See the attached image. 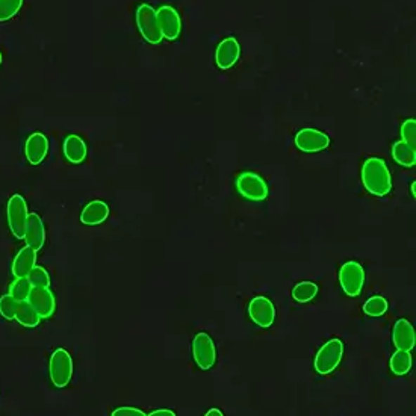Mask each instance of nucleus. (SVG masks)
<instances>
[{
  "mask_svg": "<svg viewBox=\"0 0 416 416\" xmlns=\"http://www.w3.org/2000/svg\"><path fill=\"white\" fill-rule=\"evenodd\" d=\"M362 183L375 197H386L392 191V176L388 165L380 157H368L362 165Z\"/></svg>",
  "mask_w": 416,
  "mask_h": 416,
  "instance_id": "1",
  "label": "nucleus"
},
{
  "mask_svg": "<svg viewBox=\"0 0 416 416\" xmlns=\"http://www.w3.org/2000/svg\"><path fill=\"white\" fill-rule=\"evenodd\" d=\"M136 26L138 31H140L141 37L145 39L148 44H161L164 39L160 23H157V15L156 9L147 4H141L136 8Z\"/></svg>",
  "mask_w": 416,
  "mask_h": 416,
  "instance_id": "2",
  "label": "nucleus"
},
{
  "mask_svg": "<svg viewBox=\"0 0 416 416\" xmlns=\"http://www.w3.org/2000/svg\"><path fill=\"white\" fill-rule=\"evenodd\" d=\"M73 359L64 349L53 351L51 362H48V375L55 388L63 389L72 382L73 377Z\"/></svg>",
  "mask_w": 416,
  "mask_h": 416,
  "instance_id": "3",
  "label": "nucleus"
},
{
  "mask_svg": "<svg viewBox=\"0 0 416 416\" xmlns=\"http://www.w3.org/2000/svg\"><path fill=\"white\" fill-rule=\"evenodd\" d=\"M342 356H344V342L341 339H330L329 342L321 346L318 354H316L315 363H313L315 371L321 375L333 372L341 363Z\"/></svg>",
  "mask_w": 416,
  "mask_h": 416,
  "instance_id": "4",
  "label": "nucleus"
},
{
  "mask_svg": "<svg viewBox=\"0 0 416 416\" xmlns=\"http://www.w3.org/2000/svg\"><path fill=\"white\" fill-rule=\"evenodd\" d=\"M236 191L240 193L244 199L252 202H264L270 194L268 185L262 179L259 174L247 171L238 176L236 179Z\"/></svg>",
  "mask_w": 416,
  "mask_h": 416,
  "instance_id": "5",
  "label": "nucleus"
},
{
  "mask_svg": "<svg viewBox=\"0 0 416 416\" xmlns=\"http://www.w3.org/2000/svg\"><path fill=\"white\" fill-rule=\"evenodd\" d=\"M27 204L25 199L20 194H14L8 200L6 206V216L9 230L17 238V240H25V230L27 223Z\"/></svg>",
  "mask_w": 416,
  "mask_h": 416,
  "instance_id": "6",
  "label": "nucleus"
},
{
  "mask_svg": "<svg viewBox=\"0 0 416 416\" xmlns=\"http://www.w3.org/2000/svg\"><path fill=\"white\" fill-rule=\"evenodd\" d=\"M339 283L342 291L349 297L360 295L365 285V270L359 262L350 261L341 266Z\"/></svg>",
  "mask_w": 416,
  "mask_h": 416,
  "instance_id": "7",
  "label": "nucleus"
},
{
  "mask_svg": "<svg viewBox=\"0 0 416 416\" xmlns=\"http://www.w3.org/2000/svg\"><path fill=\"white\" fill-rule=\"evenodd\" d=\"M193 358L200 370H211L216 362V349L207 333H197L193 341Z\"/></svg>",
  "mask_w": 416,
  "mask_h": 416,
  "instance_id": "8",
  "label": "nucleus"
},
{
  "mask_svg": "<svg viewBox=\"0 0 416 416\" xmlns=\"http://www.w3.org/2000/svg\"><path fill=\"white\" fill-rule=\"evenodd\" d=\"M162 37L168 41H176L182 35V18L177 9L170 5H162L156 11Z\"/></svg>",
  "mask_w": 416,
  "mask_h": 416,
  "instance_id": "9",
  "label": "nucleus"
},
{
  "mask_svg": "<svg viewBox=\"0 0 416 416\" xmlns=\"http://www.w3.org/2000/svg\"><path fill=\"white\" fill-rule=\"evenodd\" d=\"M330 136L318 129H301V131L295 135V145L299 147V150L304 153H316L325 150L330 145Z\"/></svg>",
  "mask_w": 416,
  "mask_h": 416,
  "instance_id": "10",
  "label": "nucleus"
},
{
  "mask_svg": "<svg viewBox=\"0 0 416 416\" xmlns=\"http://www.w3.org/2000/svg\"><path fill=\"white\" fill-rule=\"evenodd\" d=\"M241 46L235 37H227L216 46L215 51V64L220 70H230V68L240 61Z\"/></svg>",
  "mask_w": 416,
  "mask_h": 416,
  "instance_id": "11",
  "label": "nucleus"
},
{
  "mask_svg": "<svg viewBox=\"0 0 416 416\" xmlns=\"http://www.w3.org/2000/svg\"><path fill=\"white\" fill-rule=\"evenodd\" d=\"M249 315L256 325L270 329L275 320V308L266 297H254L249 306Z\"/></svg>",
  "mask_w": 416,
  "mask_h": 416,
  "instance_id": "12",
  "label": "nucleus"
},
{
  "mask_svg": "<svg viewBox=\"0 0 416 416\" xmlns=\"http://www.w3.org/2000/svg\"><path fill=\"white\" fill-rule=\"evenodd\" d=\"M29 304L37 311L41 318H51L56 309V301L48 288H32L27 297Z\"/></svg>",
  "mask_w": 416,
  "mask_h": 416,
  "instance_id": "13",
  "label": "nucleus"
},
{
  "mask_svg": "<svg viewBox=\"0 0 416 416\" xmlns=\"http://www.w3.org/2000/svg\"><path fill=\"white\" fill-rule=\"evenodd\" d=\"M48 153V140L44 134L35 132L26 140L25 156L29 164L38 165L41 164Z\"/></svg>",
  "mask_w": 416,
  "mask_h": 416,
  "instance_id": "14",
  "label": "nucleus"
},
{
  "mask_svg": "<svg viewBox=\"0 0 416 416\" xmlns=\"http://www.w3.org/2000/svg\"><path fill=\"white\" fill-rule=\"evenodd\" d=\"M25 241L29 247H32L35 252H39L44 247L46 242V230L41 216L38 214H29L26 230H25Z\"/></svg>",
  "mask_w": 416,
  "mask_h": 416,
  "instance_id": "15",
  "label": "nucleus"
},
{
  "mask_svg": "<svg viewBox=\"0 0 416 416\" xmlns=\"http://www.w3.org/2000/svg\"><path fill=\"white\" fill-rule=\"evenodd\" d=\"M392 341L397 350L412 351L415 349V329L408 320H398L394 325Z\"/></svg>",
  "mask_w": 416,
  "mask_h": 416,
  "instance_id": "16",
  "label": "nucleus"
},
{
  "mask_svg": "<svg viewBox=\"0 0 416 416\" xmlns=\"http://www.w3.org/2000/svg\"><path fill=\"white\" fill-rule=\"evenodd\" d=\"M37 265V252L32 247L26 245L25 249L18 252L15 259L13 262V275L15 279L20 277H27V274L32 271L34 266Z\"/></svg>",
  "mask_w": 416,
  "mask_h": 416,
  "instance_id": "17",
  "label": "nucleus"
},
{
  "mask_svg": "<svg viewBox=\"0 0 416 416\" xmlns=\"http://www.w3.org/2000/svg\"><path fill=\"white\" fill-rule=\"evenodd\" d=\"M109 216V206L102 200H94L88 203L81 214V221L85 226H97L106 221Z\"/></svg>",
  "mask_w": 416,
  "mask_h": 416,
  "instance_id": "18",
  "label": "nucleus"
},
{
  "mask_svg": "<svg viewBox=\"0 0 416 416\" xmlns=\"http://www.w3.org/2000/svg\"><path fill=\"white\" fill-rule=\"evenodd\" d=\"M64 155L70 162L81 164L88 155L86 143L77 135H68L64 141Z\"/></svg>",
  "mask_w": 416,
  "mask_h": 416,
  "instance_id": "19",
  "label": "nucleus"
},
{
  "mask_svg": "<svg viewBox=\"0 0 416 416\" xmlns=\"http://www.w3.org/2000/svg\"><path fill=\"white\" fill-rule=\"evenodd\" d=\"M392 156L400 165L412 168L416 164V147L405 144L403 140L392 145Z\"/></svg>",
  "mask_w": 416,
  "mask_h": 416,
  "instance_id": "20",
  "label": "nucleus"
},
{
  "mask_svg": "<svg viewBox=\"0 0 416 416\" xmlns=\"http://www.w3.org/2000/svg\"><path fill=\"white\" fill-rule=\"evenodd\" d=\"M15 321L23 325V327H29V329H34L41 321V316L37 313V311L32 308L31 304H29L27 300L25 301H20L18 303V309L15 313Z\"/></svg>",
  "mask_w": 416,
  "mask_h": 416,
  "instance_id": "21",
  "label": "nucleus"
},
{
  "mask_svg": "<svg viewBox=\"0 0 416 416\" xmlns=\"http://www.w3.org/2000/svg\"><path fill=\"white\" fill-rule=\"evenodd\" d=\"M412 353L398 350L392 354L391 358V371L395 375H405L412 370Z\"/></svg>",
  "mask_w": 416,
  "mask_h": 416,
  "instance_id": "22",
  "label": "nucleus"
},
{
  "mask_svg": "<svg viewBox=\"0 0 416 416\" xmlns=\"http://www.w3.org/2000/svg\"><path fill=\"white\" fill-rule=\"evenodd\" d=\"M316 294H318V286L312 282H301L299 285H295L292 290L294 300L299 303H308L313 300Z\"/></svg>",
  "mask_w": 416,
  "mask_h": 416,
  "instance_id": "23",
  "label": "nucleus"
},
{
  "mask_svg": "<svg viewBox=\"0 0 416 416\" xmlns=\"http://www.w3.org/2000/svg\"><path fill=\"white\" fill-rule=\"evenodd\" d=\"M388 300L383 299L380 295H375L371 297L370 300H366V303L363 304V312L370 316H382L388 312Z\"/></svg>",
  "mask_w": 416,
  "mask_h": 416,
  "instance_id": "24",
  "label": "nucleus"
},
{
  "mask_svg": "<svg viewBox=\"0 0 416 416\" xmlns=\"http://www.w3.org/2000/svg\"><path fill=\"white\" fill-rule=\"evenodd\" d=\"M31 290H32V285L29 282L27 277H20V279H15L11 283V286H9V295H13L18 301H25L27 300Z\"/></svg>",
  "mask_w": 416,
  "mask_h": 416,
  "instance_id": "25",
  "label": "nucleus"
},
{
  "mask_svg": "<svg viewBox=\"0 0 416 416\" xmlns=\"http://www.w3.org/2000/svg\"><path fill=\"white\" fill-rule=\"evenodd\" d=\"M23 0H0V22H8L18 14Z\"/></svg>",
  "mask_w": 416,
  "mask_h": 416,
  "instance_id": "26",
  "label": "nucleus"
},
{
  "mask_svg": "<svg viewBox=\"0 0 416 416\" xmlns=\"http://www.w3.org/2000/svg\"><path fill=\"white\" fill-rule=\"evenodd\" d=\"M27 279L31 282L32 288H48L51 286V275L43 266H34L32 271L27 274Z\"/></svg>",
  "mask_w": 416,
  "mask_h": 416,
  "instance_id": "27",
  "label": "nucleus"
},
{
  "mask_svg": "<svg viewBox=\"0 0 416 416\" xmlns=\"http://www.w3.org/2000/svg\"><path fill=\"white\" fill-rule=\"evenodd\" d=\"M18 300H15L13 295H2L0 297V315L5 320H15V313L18 309Z\"/></svg>",
  "mask_w": 416,
  "mask_h": 416,
  "instance_id": "28",
  "label": "nucleus"
},
{
  "mask_svg": "<svg viewBox=\"0 0 416 416\" xmlns=\"http://www.w3.org/2000/svg\"><path fill=\"white\" fill-rule=\"evenodd\" d=\"M401 136L405 144L412 147H416V120L415 118H409L401 126Z\"/></svg>",
  "mask_w": 416,
  "mask_h": 416,
  "instance_id": "29",
  "label": "nucleus"
},
{
  "mask_svg": "<svg viewBox=\"0 0 416 416\" xmlns=\"http://www.w3.org/2000/svg\"><path fill=\"white\" fill-rule=\"evenodd\" d=\"M112 416H145V413L136 408H118L112 412Z\"/></svg>",
  "mask_w": 416,
  "mask_h": 416,
  "instance_id": "30",
  "label": "nucleus"
},
{
  "mask_svg": "<svg viewBox=\"0 0 416 416\" xmlns=\"http://www.w3.org/2000/svg\"><path fill=\"white\" fill-rule=\"evenodd\" d=\"M148 416H176V413L173 410H168V409H160V410L152 412Z\"/></svg>",
  "mask_w": 416,
  "mask_h": 416,
  "instance_id": "31",
  "label": "nucleus"
},
{
  "mask_svg": "<svg viewBox=\"0 0 416 416\" xmlns=\"http://www.w3.org/2000/svg\"><path fill=\"white\" fill-rule=\"evenodd\" d=\"M206 416H223V412L220 409H211L209 412H206Z\"/></svg>",
  "mask_w": 416,
  "mask_h": 416,
  "instance_id": "32",
  "label": "nucleus"
},
{
  "mask_svg": "<svg viewBox=\"0 0 416 416\" xmlns=\"http://www.w3.org/2000/svg\"><path fill=\"white\" fill-rule=\"evenodd\" d=\"M412 195L416 197V182H412Z\"/></svg>",
  "mask_w": 416,
  "mask_h": 416,
  "instance_id": "33",
  "label": "nucleus"
},
{
  "mask_svg": "<svg viewBox=\"0 0 416 416\" xmlns=\"http://www.w3.org/2000/svg\"><path fill=\"white\" fill-rule=\"evenodd\" d=\"M2 63H4V56H2V53H0V65H2Z\"/></svg>",
  "mask_w": 416,
  "mask_h": 416,
  "instance_id": "34",
  "label": "nucleus"
}]
</instances>
